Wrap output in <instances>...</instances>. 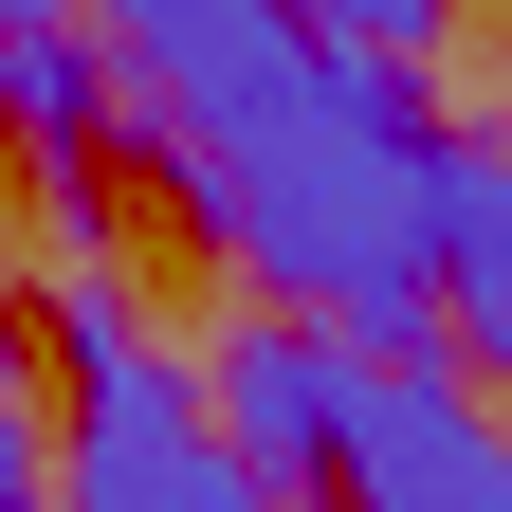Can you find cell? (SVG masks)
I'll use <instances>...</instances> for the list:
<instances>
[{
  "label": "cell",
  "instance_id": "6da1fadb",
  "mask_svg": "<svg viewBox=\"0 0 512 512\" xmlns=\"http://www.w3.org/2000/svg\"><path fill=\"white\" fill-rule=\"evenodd\" d=\"M110 110L293 330L366 366H439V110L421 74L348 55L311 0H110Z\"/></svg>",
  "mask_w": 512,
  "mask_h": 512
},
{
  "label": "cell",
  "instance_id": "7a4b0ae2",
  "mask_svg": "<svg viewBox=\"0 0 512 512\" xmlns=\"http://www.w3.org/2000/svg\"><path fill=\"white\" fill-rule=\"evenodd\" d=\"M37 348H55V512H275L220 458L202 366L128 311V275H74L37 311Z\"/></svg>",
  "mask_w": 512,
  "mask_h": 512
},
{
  "label": "cell",
  "instance_id": "3957f363",
  "mask_svg": "<svg viewBox=\"0 0 512 512\" xmlns=\"http://www.w3.org/2000/svg\"><path fill=\"white\" fill-rule=\"evenodd\" d=\"M330 512H512V421L458 366H366L348 384V458Z\"/></svg>",
  "mask_w": 512,
  "mask_h": 512
},
{
  "label": "cell",
  "instance_id": "277c9868",
  "mask_svg": "<svg viewBox=\"0 0 512 512\" xmlns=\"http://www.w3.org/2000/svg\"><path fill=\"white\" fill-rule=\"evenodd\" d=\"M348 384H366V348L293 330V311H238V330L202 348V421H220V458L293 512V494H330V458H348Z\"/></svg>",
  "mask_w": 512,
  "mask_h": 512
},
{
  "label": "cell",
  "instance_id": "5b68a950",
  "mask_svg": "<svg viewBox=\"0 0 512 512\" xmlns=\"http://www.w3.org/2000/svg\"><path fill=\"white\" fill-rule=\"evenodd\" d=\"M110 37L55 19V0H0V147L37 165V202H92V147H110Z\"/></svg>",
  "mask_w": 512,
  "mask_h": 512
},
{
  "label": "cell",
  "instance_id": "8992f818",
  "mask_svg": "<svg viewBox=\"0 0 512 512\" xmlns=\"http://www.w3.org/2000/svg\"><path fill=\"white\" fill-rule=\"evenodd\" d=\"M439 366L512 384V128H439Z\"/></svg>",
  "mask_w": 512,
  "mask_h": 512
},
{
  "label": "cell",
  "instance_id": "52a82bcc",
  "mask_svg": "<svg viewBox=\"0 0 512 512\" xmlns=\"http://www.w3.org/2000/svg\"><path fill=\"white\" fill-rule=\"evenodd\" d=\"M0 512H55V421H37V366H0Z\"/></svg>",
  "mask_w": 512,
  "mask_h": 512
},
{
  "label": "cell",
  "instance_id": "ba28073f",
  "mask_svg": "<svg viewBox=\"0 0 512 512\" xmlns=\"http://www.w3.org/2000/svg\"><path fill=\"white\" fill-rule=\"evenodd\" d=\"M0 366H37V311H19V275H0Z\"/></svg>",
  "mask_w": 512,
  "mask_h": 512
}]
</instances>
